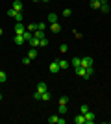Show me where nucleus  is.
Wrapping results in <instances>:
<instances>
[{"label": "nucleus", "mask_w": 111, "mask_h": 124, "mask_svg": "<svg viewBox=\"0 0 111 124\" xmlns=\"http://www.w3.org/2000/svg\"><path fill=\"white\" fill-rule=\"evenodd\" d=\"M33 100H41V93H37V91H35V93H33Z\"/></svg>", "instance_id": "obj_33"}, {"label": "nucleus", "mask_w": 111, "mask_h": 124, "mask_svg": "<svg viewBox=\"0 0 111 124\" xmlns=\"http://www.w3.org/2000/svg\"><path fill=\"white\" fill-rule=\"evenodd\" d=\"M46 22H48V24H54V22H58V15H56V13H48Z\"/></svg>", "instance_id": "obj_11"}, {"label": "nucleus", "mask_w": 111, "mask_h": 124, "mask_svg": "<svg viewBox=\"0 0 111 124\" xmlns=\"http://www.w3.org/2000/svg\"><path fill=\"white\" fill-rule=\"evenodd\" d=\"M33 37H35V39H43V37H46V35H44V30H35V31H33Z\"/></svg>", "instance_id": "obj_19"}, {"label": "nucleus", "mask_w": 111, "mask_h": 124, "mask_svg": "<svg viewBox=\"0 0 111 124\" xmlns=\"http://www.w3.org/2000/svg\"><path fill=\"white\" fill-rule=\"evenodd\" d=\"M59 69H61V70H67V69H69V61H67V59H59Z\"/></svg>", "instance_id": "obj_16"}, {"label": "nucleus", "mask_w": 111, "mask_h": 124, "mask_svg": "<svg viewBox=\"0 0 111 124\" xmlns=\"http://www.w3.org/2000/svg\"><path fill=\"white\" fill-rule=\"evenodd\" d=\"M26 30H28V31H32V33H33V31L37 30V24H35V22H30V24H28V28H26Z\"/></svg>", "instance_id": "obj_26"}, {"label": "nucleus", "mask_w": 111, "mask_h": 124, "mask_svg": "<svg viewBox=\"0 0 111 124\" xmlns=\"http://www.w3.org/2000/svg\"><path fill=\"white\" fill-rule=\"evenodd\" d=\"M70 15H72V9L65 8V9H63V17H70Z\"/></svg>", "instance_id": "obj_31"}, {"label": "nucleus", "mask_w": 111, "mask_h": 124, "mask_svg": "<svg viewBox=\"0 0 111 124\" xmlns=\"http://www.w3.org/2000/svg\"><path fill=\"white\" fill-rule=\"evenodd\" d=\"M52 100V94H50V91H44V93H41V102H50Z\"/></svg>", "instance_id": "obj_10"}, {"label": "nucleus", "mask_w": 111, "mask_h": 124, "mask_svg": "<svg viewBox=\"0 0 111 124\" xmlns=\"http://www.w3.org/2000/svg\"><path fill=\"white\" fill-rule=\"evenodd\" d=\"M22 37H24V41L28 43V41H30V39H32V37H33V33H32V31H28V30H26V31H24V33H22Z\"/></svg>", "instance_id": "obj_22"}, {"label": "nucleus", "mask_w": 111, "mask_h": 124, "mask_svg": "<svg viewBox=\"0 0 111 124\" xmlns=\"http://www.w3.org/2000/svg\"><path fill=\"white\" fill-rule=\"evenodd\" d=\"M50 30H52L54 33H59V31H61V24H59V22H54V24H50Z\"/></svg>", "instance_id": "obj_15"}, {"label": "nucleus", "mask_w": 111, "mask_h": 124, "mask_svg": "<svg viewBox=\"0 0 111 124\" xmlns=\"http://www.w3.org/2000/svg\"><path fill=\"white\" fill-rule=\"evenodd\" d=\"M95 113H93V111H87V113H85V124H93L95 122Z\"/></svg>", "instance_id": "obj_4"}, {"label": "nucleus", "mask_w": 111, "mask_h": 124, "mask_svg": "<svg viewBox=\"0 0 111 124\" xmlns=\"http://www.w3.org/2000/svg\"><path fill=\"white\" fill-rule=\"evenodd\" d=\"M28 57H30V59H35V57H37V48H30V52H28Z\"/></svg>", "instance_id": "obj_21"}, {"label": "nucleus", "mask_w": 111, "mask_h": 124, "mask_svg": "<svg viewBox=\"0 0 111 124\" xmlns=\"http://www.w3.org/2000/svg\"><path fill=\"white\" fill-rule=\"evenodd\" d=\"M87 111H91V109H89V106H87V104H81V106H80V113H87Z\"/></svg>", "instance_id": "obj_23"}, {"label": "nucleus", "mask_w": 111, "mask_h": 124, "mask_svg": "<svg viewBox=\"0 0 111 124\" xmlns=\"http://www.w3.org/2000/svg\"><path fill=\"white\" fill-rule=\"evenodd\" d=\"M58 120H59L58 115H50V117H48V124H58Z\"/></svg>", "instance_id": "obj_20"}, {"label": "nucleus", "mask_w": 111, "mask_h": 124, "mask_svg": "<svg viewBox=\"0 0 111 124\" xmlns=\"http://www.w3.org/2000/svg\"><path fill=\"white\" fill-rule=\"evenodd\" d=\"M0 100H2V94H0Z\"/></svg>", "instance_id": "obj_36"}, {"label": "nucleus", "mask_w": 111, "mask_h": 124, "mask_svg": "<svg viewBox=\"0 0 111 124\" xmlns=\"http://www.w3.org/2000/svg\"><path fill=\"white\" fill-rule=\"evenodd\" d=\"M30 61H32V59H30L28 56H24V57H22V65H24V67H28V65H30Z\"/></svg>", "instance_id": "obj_29"}, {"label": "nucleus", "mask_w": 111, "mask_h": 124, "mask_svg": "<svg viewBox=\"0 0 111 124\" xmlns=\"http://www.w3.org/2000/svg\"><path fill=\"white\" fill-rule=\"evenodd\" d=\"M58 111H59V115H65L67 111H69V108H67V106H59V109H58Z\"/></svg>", "instance_id": "obj_27"}, {"label": "nucleus", "mask_w": 111, "mask_h": 124, "mask_svg": "<svg viewBox=\"0 0 111 124\" xmlns=\"http://www.w3.org/2000/svg\"><path fill=\"white\" fill-rule=\"evenodd\" d=\"M13 31H15V35H22V33L26 31V26L22 24V22H17L15 28H13Z\"/></svg>", "instance_id": "obj_2"}, {"label": "nucleus", "mask_w": 111, "mask_h": 124, "mask_svg": "<svg viewBox=\"0 0 111 124\" xmlns=\"http://www.w3.org/2000/svg\"><path fill=\"white\" fill-rule=\"evenodd\" d=\"M0 35H2V30H0Z\"/></svg>", "instance_id": "obj_37"}, {"label": "nucleus", "mask_w": 111, "mask_h": 124, "mask_svg": "<svg viewBox=\"0 0 111 124\" xmlns=\"http://www.w3.org/2000/svg\"><path fill=\"white\" fill-rule=\"evenodd\" d=\"M59 52H61V54L69 52V45H61V46H59Z\"/></svg>", "instance_id": "obj_30"}, {"label": "nucleus", "mask_w": 111, "mask_h": 124, "mask_svg": "<svg viewBox=\"0 0 111 124\" xmlns=\"http://www.w3.org/2000/svg\"><path fill=\"white\" fill-rule=\"evenodd\" d=\"M89 6L93 8V9H100V6H102V0H91Z\"/></svg>", "instance_id": "obj_12"}, {"label": "nucleus", "mask_w": 111, "mask_h": 124, "mask_svg": "<svg viewBox=\"0 0 111 124\" xmlns=\"http://www.w3.org/2000/svg\"><path fill=\"white\" fill-rule=\"evenodd\" d=\"M37 30H46V22H37Z\"/></svg>", "instance_id": "obj_28"}, {"label": "nucleus", "mask_w": 111, "mask_h": 124, "mask_svg": "<svg viewBox=\"0 0 111 124\" xmlns=\"http://www.w3.org/2000/svg\"><path fill=\"white\" fill-rule=\"evenodd\" d=\"M0 50H2V48H0Z\"/></svg>", "instance_id": "obj_38"}, {"label": "nucleus", "mask_w": 111, "mask_h": 124, "mask_svg": "<svg viewBox=\"0 0 111 124\" xmlns=\"http://www.w3.org/2000/svg\"><path fill=\"white\" fill-rule=\"evenodd\" d=\"M13 41H15L17 45H22V43H26V41H24V37H22V35H15V39H13Z\"/></svg>", "instance_id": "obj_25"}, {"label": "nucleus", "mask_w": 111, "mask_h": 124, "mask_svg": "<svg viewBox=\"0 0 111 124\" xmlns=\"http://www.w3.org/2000/svg\"><path fill=\"white\" fill-rule=\"evenodd\" d=\"M72 122H74V124H85V115H83V113L76 115V117L72 119Z\"/></svg>", "instance_id": "obj_5"}, {"label": "nucleus", "mask_w": 111, "mask_h": 124, "mask_svg": "<svg viewBox=\"0 0 111 124\" xmlns=\"http://www.w3.org/2000/svg\"><path fill=\"white\" fill-rule=\"evenodd\" d=\"M41 2H50V0H41Z\"/></svg>", "instance_id": "obj_34"}, {"label": "nucleus", "mask_w": 111, "mask_h": 124, "mask_svg": "<svg viewBox=\"0 0 111 124\" xmlns=\"http://www.w3.org/2000/svg\"><path fill=\"white\" fill-rule=\"evenodd\" d=\"M95 61H93V57H81V67L87 69V67H93Z\"/></svg>", "instance_id": "obj_3"}, {"label": "nucleus", "mask_w": 111, "mask_h": 124, "mask_svg": "<svg viewBox=\"0 0 111 124\" xmlns=\"http://www.w3.org/2000/svg\"><path fill=\"white\" fill-rule=\"evenodd\" d=\"M58 104H59V106H67V104H69V96H67V94H63V96H59Z\"/></svg>", "instance_id": "obj_18"}, {"label": "nucleus", "mask_w": 111, "mask_h": 124, "mask_svg": "<svg viewBox=\"0 0 111 124\" xmlns=\"http://www.w3.org/2000/svg\"><path fill=\"white\" fill-rule=\"evenodd\" d=\"M74 70H76V74H78V76L85 78V80H89V76H87V70H85L83 67H78V69H74Z\"/></svg>", "instance_id": "obj_8"}, {"label": "nucleus", "mask_w": 111, "mask_h": 124, "mask_svg": "<svg viewBox=\"0 0 111 124\" xmlns=\"http://www.w3.org/2000/svg\"><path fill=\"white\" fill-rule=\"evenodd\" d=\"M6 82H7V74L4 70H0V83H6Z\"/></svg>", "instance_id": "obj_24"}, {"label": "nucleus", "mask_w": 111, "mask_h": 124, "mask_svg": "<svg viewBox=\"0 0 111 124\" xmlns=\"http://www.w3.org/2000/svg\"><path fill=\"white\" fill-rule=\"evenodd\" d=\"M28 45H30L32 48H39V46H41V39H35V37H32V39L28 41Z\"/></svg>", "instance_id": "obj_6"}, {"label": "nucleus", "mask_w": 111, "mask_h": 124, "mask_svg": "<svg viewBox=\"0 0 111 124\" xmlns=\"http://www.w3.org/2000/svg\"><path fill=\"white\" fill-rule=\"evenodd\" d=\"M44 91H48L46 82H39V83H37V93H44Z\"/></svg>", "instance_id": "obj_9"}, {"label": "nucleus", "mask_w": 111, "mask_h": 124, "mask_svg": "<svg viewBox=\"0 0 111 124\" xmlns=\"http://www.w3.org/2000/svg\"><path fill=\"white\" fill-rule=\"evenodd\" d=\"M70 63H72V67H74V69L81 67V57H72V61H70Z\"/></svg>", "instance_id": "obj_17"}, {"label": "nucleus", "mask_w": 111, "mask_h": 124, "mask_svg": "<svg viewBox=\"0 0 111 124\" xmlns=\"http://www.w3.org/2000/svg\"><path fill=\"white\" fill-rule=\"evenodd\" d=\"M100 11H102V13H109V4H107V0H102Z\"/></svg>", "instance_id": "obj_13"}, {"label": "nucleus", "mask_w": 111, "mask_h": 124, "mask_svg": "<svg viewBox=\"0 0 111 124\" xmlns=\"http://www.w3.org/2000/svg\"><path fill=\"white\" fill-rule=\"evenodd\" d=\"M11 8H13V9H17V11H21V13H22V2H21V0H15V2L11 4Z\"/></svg>", "instance_id": "obj_14"}, {"label": "nucleus", "mask_w": 111, "mask_h": 124, "mask_svg": "<svg viewBox=\"0 0 111 124\" xmlns=\"http://www.w3.org/2000/svg\"><path fill=\"white\" fill-rule=\"evenodd\" d=\"M41 46H48V39H46V37H43V39H41Z\"/></svg>", "instance_id": "obj_32"}, {"label": "nucleus", "mask_w": 111, "mask_h": 124, "mask_svg": "<svg viewBox=\"0 0 111 124\" xmlns=\"http://www.w3.org/2000/svg\"><path fill=\"white\" fill-rule=\"evenodd\" d=\"M48 69H50V72H54V74H58L59 70H61V69H59V63H58V61H52Z\"/></svg>", "instance_id": "obj_7"}, {"label": "nucleus", "mask_w": 111, "mask_h": 124, "mask_svg": "<svg viewBox=\"0 0 111 124\" xmlns=\"http://www.w3.org/2000/svg\"><path fill=\"white\" fill-rule=\"evenodd\" d=\"M7 15H9L11 19H15L17 22H22V19H24V13H21V11L13 9V8H9V9H7Z\"/></svg>", "instance_id": "obj_1"}, {"label": "nucleus", "mask_w": 111, "mask_h": 124, "mask_svg": "<svg viewBox=\"0 0 111 124\" xmlns=\"http://www.w3.org/2000/svg\"><path fill=\"white\" fill-rule=\"evenodd\" d=\"M33 2H39V0H33Z\"/></svg>", "instance_id": "obj_35"}]
</instances>
